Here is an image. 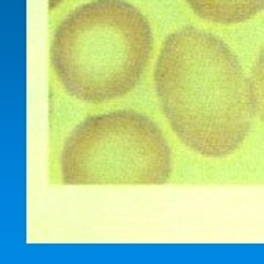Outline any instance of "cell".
Here are the masks:
<instances>
[{"instance_id":"obj_6","label":"cell","mask_w":264,"mask_h":264,"mask_svg":"<svg viewBox=\"0 0 264 264\" xmlns=\"http://www.w3.org/2000/svg\"><path fill=\"white\" fill-rule=\"evenodd\" d=\"M63 0H49V7L50 9H55L59 3H62Z\"/></svg>"},{"instance_id":"obj_1","label":"cell","mask_w":264,"mask_h":264,"mask_svg":"<svg viewBox=\"0 0 264 264\" xmlns=\"http://www.w3.org/2000/svg\"><path fill=\"white\" fill-rule=\"evenodd\" d=\"M154 81L163 115L189 150L226 157L247 140L256 115L251 83L219 37L195 27L168 35Z\"/></svg>"},{"instance_id":"obj_2","label":"cell","mask_w":264,"mask_h":264,"mask_svg":"<svg viewBox=\"0 0 264 264\" xmlns=\"http://www.w3.org/2000/svg\"><path fill=\"white\" fill-rule=\"evenodd\" d=\"M147 18L125 0H94L58 25L50 59L56 78L72 97L104 103L140 83L153 52Z\"/></svg>"},{"instance_id":"obj_5","label":"cell","mask_w":264,"mask_h":264,"mask_svg":"<svg viewBox=\"0 0 264 264\" xmlns=\"http://www.w3.org/2000/svg\"><path fill=\"white\" fill-rule=\"evenodd\" d=\"M256 115L264 123V49L260 52L250 77Z\"/></svg>"},{"instance_id":"obj_3","label":"cell","mask_w":264,"mask_h":264,"mask_svg":"<svg viewBox=\"0 0 264 264\" xmlns=\"http://www.w3.org/2000/svg\"><path fill=\"white\" fill-rule=\"evenodd\" d=\"M66 185H163L172 156L162 129L146 115L113 110L83 120L60 157Z\"/></svg>"},{"instance_id":"obj_4","label":"cell","mask_w":264,"mask_h":264,"mask_svg":"<svg viewBox=\"0 0 264 264\" xmlns=\"http://www.w3.org/2000/svg\"><path fill=\"white\" fill-rule=\"evenodd\" d=\"M204 21L234 25L245 22L264 9V0H185Z\"/></svg>"}]
</instances>
